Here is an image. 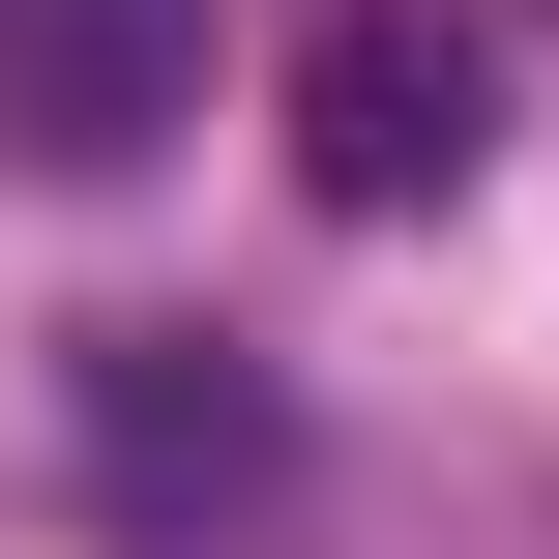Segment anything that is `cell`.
Masks as SVG:
<instances>
[{
  "mask_svg": "<svg viewBox=\"0 0 559 559\" xmlns=\"http://www.w3.org/2000/svg\"><path fill=\"white\" fill-rule=\"evenodd\" d=\"M206 118V0H0V147L29 177H118Z\"/></svg>",
  "mask_w": 559,
  "mask_h": 559,
  "instance_id": "3957f363",
  "label": "cell"
},
{
  "mask_svg": "<svg viewBox=\"0 0 559 559\" xmlns=\"http://www.w3.org/2000/svg\"><path fill=\"white\" fill-rule=\"evenodd\" d=\"M88 501H118L147 559L265 531V501H295V413H265V354H206V324H88Z\"/></svg>",
  "mask_w": 559,
  "mask_h": 559,
  "instance_id": "6da1fadb",
  "label": "cell"
},
{
  "mask_svg": "<svg viewBox=\"0 0 559 559\" xmlns=\"http://www.w3.org/2000/svg\"><path fill=\"white\" fill-rule=\"evenodd\" d=\"M472 147H501V59H472L442 0H354V29L295 59V177H324V206H472Z\"/></svg>",
  "mask_w": 559,
  "mask_h": 559,
  "instance_id": "7a4b0ae2",
  "label": "cell"
}]
</instances>
